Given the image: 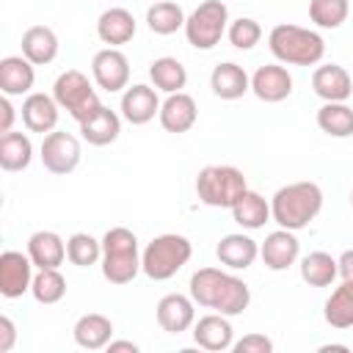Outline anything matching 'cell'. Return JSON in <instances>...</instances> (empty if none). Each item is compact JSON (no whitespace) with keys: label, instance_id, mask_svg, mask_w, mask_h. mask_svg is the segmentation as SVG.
Returning <instances> with one entry per match:
<instances>
[{"label":"cell","instance_id":"45","mask_svg":"<svg viewBox=\"0 0 353 353\" xmlns=\"http://www.w3.org/2000/svg\"><path fill=\"white\" fill-rule=\"evenodd\" d=\"M350 207H353V190H350Z\"/></svg>","mask_w":353,"mask_h":353},{"label":"cell","instance_id":"31","mask_svg":"<svg viewBox=\"0 0 353 353\" xmlns=\"http://www.w3.org/2000/svg\"><path fill=\"white\" fill-rule=\"evenodd\" d=\"M185 11L174 0H157L146 8V28L157 36H171L176 30H185Z\"/></svg>","mask_w":353,"mask_h":353},{"label":"cell","instance_id":"13","mask_svg":"<svg viewBox=\"0 0 353 353\" xmlns=\"http://www.w3.org/2000/svg\"><path fill=\"white\" fill-rule=\"evenodd\" d=\"M154 317H157V323H160V328H163L165 334L179 336V334H185L188 328H193V323H196V301L190 298V292H188V295H182V292H168V295H163V298L157 301Z\"/></svg>","mask_w":353,"mask_h":353},{"label":"cell","instance_id":"7","mask_svg":"<svg viewBox=\"0 0 353 353\" xmlns=\"http://www.w3.org/2000/svg\"><path fill=\"white\" fill-rule=\"evenodd\" d=\"M52 97L61 105V110H66L77 124H83L85 119H91L102 102L91 85V80L80 72V69H66L55 77L52 83Z\"/></svg>","mask_w":353,"mask_h":353},{"label":"cell","instance_id":"34","mask_svg":"<svg viewBox=\"0 0 353 353\" xmlns=\"http://www.w3.org/2000/svg\"><path fill=\"white\" fill-rule=\"evenodd\" d=\"M317 127L331 138L353 135V108L347 102H323L317 110Z\"/></svg>","mask_w":353,"mask_h":353},{"label":"cell","instance_id":"28","mask_svg":"<svg viewBox=\"0 0 353 353\" xmlns=\"http://www.w3.org/2000/svg\"><path fill=\"white\" fill-rule=\"evenodd\" d=\"M232 218L240 229H248V232H256L262 229L270 218V201L262 199L256 190H245L234 204H232Z\"/></svg>","mask_w":353,"mask_h":353},{"label":"cell","instance_id":"38","mask_svg":"<svg viewBox=\"0 0 353 353\" xmlns=\"http://www.w3.org/2000/svg\"><path fill=\"white\" fill-rule=\"evenodd\" d=\"M226 39L234 50H254L262 39V25L251 17H237L229 22V30H226Z\"/></svg>","mask_w":353,"mask_h":353},{"label":"cell","instance_id":"30","mask_svg":"<svg viewBox=\"0 0 353 353\" xmlns=\"http://www.w3.org/2000/svg\"><path fill=\"white\" fill-rule=\"evenodd\" d=\"M149 80L157 91L176 94L188 85V69L182 66V61H176L171 55H163V58H154L149 63Z\"/></svg>","mask_w":353,"mask_h":353},{"label":"cell","instance_id":"19","mask_svg":"<svg viewBox=\"0 0 353 353\" xmlns=\"http://www.w3.org/2000/svg\"><path fill=\"white\" fill-rule=\"evenodd\" d=\"M215 256L223 268L229 270H248L256 256H259V243L251 237V234H243V232H232V234H223L215 245Z\"/></svg>","mask_w":353,"mask_h":353},{"label":"cell","instance_id":"17","mask_svg":"<svg viewBox=\"0 0 353 353\" xmlns=\"http://www.w3.org/2000/svg\"><path fill=\"white\" fill-rule=\"evenodd\" d=\"M312 91L323 102H347L353 94V77L339 63H323L312 72Z\"/></svg>","mask_w":353,"mask_h":353},{"label":"cell","instance_id":"20","mask_svg":"<svg viewBox=\"0 0 353 353\" xmlns=\"http://www.w3.org/2000/svg\"><path fill=\"white\" fill-rule=\"evenodd\" d=\"M193 342L201 350L221 353V350H229L234 345V328H232L226 314L212 312V314H204L193 323Z\"/></svg>","mask_w":353,"mask_h":353},{"label":"cell","instance_id":"29","mask_svg":"<svg viewBox=\"0 0 353 353\" xmlns=\"http://www.w3.org/2000/svg\"><path fill=\"white\" fill-rule=\"evenodd\" d=\"M33 163V143L28 132H6L0 135V168L3 171H25Z\"/></svg>","mask_w":353,"mask_h":353},{"label":"cell","instance_id":"33","mask_svg":"<svg viewBox=\"0 0 353 353\" xmlns=\"http://www.w3.org/2000/svg\"><path fill=\"white\" fill-rule=\"evenodd\" d=\"M301 279L309 284V287H331L334 279L339 276V265L331 254L325 251H312L301 259Z\"/></svg>","mask_w":353,"mask_h":353},{"label":"cell","instance_id":"9","mask_svg":"<svg viewBox=\"0 0 353 353\" xmlns=\"http://www.w3.org/2000/svg\"><path fill=\"white\" fill-rule=\"evenodd\" d=\"M39 157H41V165H44L50 174L66 176V174H72V171L80 165L83 149H80V141H77L72 132L52 130V132H47V135L41 138Z\"/></svg>","mask_w":353,"mask_h":353},{"label":"cell","instance_id":"36","mask_svg":"<svg viewBox=\"0 0 353 353\" xmlns=\"http://www.w3.org/2000/svg\"><path fill=\"white\" fill-rule=\"evenodd\" d=\"M66 259L77 268H91L102 259V240H97L88 232H74L66 240Z\"/></svg>","mask_w":353,"mask_h":353},{"label":"cell","instance_id":"10","mask_svg":"<svg viewBox=\"0 0 353 353\" xmlns=\"http://www.w3.org/2000/svg\"><path fill=\"white\" fill-rule=\"evenodd\" d=\"M91 77L94 83L108 91L119 94L130 85V61L119 47H105L91 58Z\"/></svg>","mask_w":353,"mask_h":353},{"label":"cell","instance_id":"16","mask_svg":"<svg viewBox=\"0 0 353 353\" xmlns=\"http://www.w3.org/2000/svg\"><path fill=\"white\" fill-rule=\"evenodd\" d=\"M58 116H61V105L55 102L52 94H41V91H30L22 99V124L28 127V132H52L58 127Z\"/></svg>","mask_w":353,"mask_h":353},{"label":"cell","instance_id":"8","mask_svg":"<svg viewBox=\"0 0 353 353\" xmlns=\"http://www.w3.org/2000/svg\"><path fill=\"white\" fill-rule=\"evenodd\" d=\"M229 30V8L223 0L199 3L185 19V39L193 50H212Z\"/></svg>","mask_w":353,"mask_h":353},{"label":"cell","instance_id":"35","mask_svg":"<svg viewBox=\"0 0 353 353\" xmlns=\"http://www.w3.org/2000/svg\"><path fill=\"white\" fill-rule=\"evenodd\" d=\"M30 295L44 303V306H52L58 303L63 295H66V279L58 268H44V270H36L33 276V284H30Z\"/></svg>","mask_w":353,"mask_h":353},{"label":"cell","instance_id":"14","mask_svg":"<svg viewBox=\"0 0 353 353\" xmlns=\"http://www.w3.org/2000/svg\"><path fill=\"white\" fill-rule=\"evenodd\" d=\"M251 91L259 102H284L292 94V74L284 63H265L251 74Z\"/></svg>","mask_w":353,"mask_h":353},{"label":"cell","instance_id":"25","mask_svg":"<svg viewBox=\"0 0 353 353\" xmlns=\"http://www.w3.org/2000/svg\"><path fill=\"white\" fill-rule=\"evenodd\" d=\"M58 36L52 28L47 25H30L22 33V55L33 63V66H44L52 63L58 58Z\"/></svg>","mask_w":353,"mask_h":353},{"label":"cell","instance_id":"37","mask_svg":"<svg viewBox=\"0 0 353 353\" xmlns=\"http://www.w3.org/2000/svg\"><path fill=\"white\" fill-rule=\"evenodd\" d=\"M350 14L347 0H309V19L323 30H336Z\"/></svg>","mask_w":353,"mask_h":353},{"label":"cell","instance_id":"39","mask_svg":"<svg viewBox=\"0 0 353 353\" xmlns=\"http://www.w3.org/2000/svg\"><path fill=\"white\" fill-rule=\"evenodd\" d=\"M234 353H270L273 350V339H268L265 334H245L243 339H237L232 345Z\"/></svg>","mask_w":353,"mask_h":353},{"label":"cell","instance_id":"3","mask_svg":"<svg viewBox=\"0 0 353 353\" xmlns=\"http://www.w3.org/2000/svg\"><path fill=\"white\" fill-rule=\"evenodd\" d=\"M273 58L284 66H314L325 55V39L317 30L281 22L268 33Z\"/></svg>","mask_w":353,"mask_h":353},{"label":"cell","instance_id":"40","mask_svg":"<svg viewBox=\"0 0 353 353\" xmlns=\"http://www.w3.org/2000/svg\"><path fill=\"white\" fill-rule=\"evenodd\" d=\"M14 119H17V108L11 105V97L3 94V99H0V135L14 130Z\"/></svg>","mask_w":353,"mask_h":353},{"label":"cell","instance_id":"18","mask_svg":"<svg viewBox=\"0 0 353 353\" xmlns=\"http://www.w3.org/2000/svg\"><path fill=\"white\" fill-rule=\"evenodd\" d=\"M157 119H160V127H163L165 132L182 135V132H188V130L196 124V119H199V105H196V99H193L190 94L176 91V94H168V97L163 99Z\"/></svg>","mask_w":353,"mask_h":353},{"label":"cell","instance_id":"15","mask_svg":"<svg viewBox=\"0 0 353 353\" xmlns=\"http://www.w3.org/2000/svg\"><path fill=\"white\" fill-rule=\"evenodd\" d=\"M259 256H262V262H265V268L268 270H287V268H292L295 262H298V256H301V243H298V237H295V232H290V229H276V232H270L262 243H259Z\"/></svg>","mask_w":353,"mask_h":353},{"label":"cell","instance_id":"41","mask_svg":"<svg viewBox=\"0 0 353 353\" xmlns=\"http://www.w3.org/2000/svg\"><path fill=\"white\" fill-rule=\"evenodd\" d=\"M14 342H17V325L11 317L3 314L0 317V353H8L14 347Z\"/></svg>","mask_w":353,"mask_h":353},{"label":"cell","instance_id":"6","mask_svg":"<svg viewBox=\"0 0 353 353\" xmlns=\"http://www.w3.org/2000/svg\"><path fill=\"white\" fill-rule=\"evenodd\" d=\"M248 190L245 174L234 165H204L196 176V196L207 207L232 210V204Z\"/></svg>","mask_w":353,"mask_h":353},{"label":"cell","instance_id":"5","mask_svg":"<svg viewBox=\"0 0 353 353\" xmlns=\"http://www.w3.org/2000/svg\"><path fill=\"white\" fill-rule=\"evenodd\" d=\"M193 256V243L185 234L165 232L146 243L141 251V273L152 281H168L174 279Z\"/></svg>","mask_w":353,"mask_h":353},{"label":"cell","instance_id":"44","mask_svg":"<svg viewBox=\"0 0 353 353\" xmlns=\"http://www.w3.org/2000/svg\"><path fill=\"white\" fill-rule=\"evenodd\" d=\"M328 350H342V353H345V350H350V347H347V345H336V342H334V345H320V353H328Z\"/></svg>","mask_w":353,"mask_h":353},{"label":"cell","instance_id":"43","mask_svg":"<svg viewBox=\"0 0 353 353\" xmlns=\"http://www.w3.org/2000/svg\"><path fill=\"white\" fill-rule=\"evenodd\" d=\"M141 347L132 339H110L108 342V353H138Z\"/></svg>","mask_w":353,"mask_h":353},{"label":"cell","instance_id":"2","mask_svg":"<svg viewBox=\"0 0 353 353\" xmlns=\"http://www.w3.org/2000/svg\"><path fill=\"white\" fill-rule=\"evenodd\" d=\"M323 210V190L317 182H290L279 188L270 199V218L290 232L306 229Z\"/></svg>","mask_w":353,"mask_h":353},{"label":"cell","instance_id":"22","mask_svg":"<svg viewBox=\"0 0 353 353\" xmlns=\"http://www.w3.org/2000/svg\"><path fill=\"white\" fill-rule=\"evenodd\" d=\"M210 88H212V94H215L218 99L234 102V99H240L243 94L251 91V77H248V72H245L240 63L223 61V63H218V66L212 69V74H210Z\"/></svg>","mask_w":353,"mask_h":353},{"label":"cell","instance_id":"12","mask_svg":"<svg viewBox=\"0 0 353 353\" xmlns=\"http://www.w3.org/2000/svg\"><path fill=\"white\" fill-rule=\"evenodd\" d=\"M160 97H157V88L154 85H146V83H135V85H127L121 91V102H119V110H121V119L127 124H149L157 113H160Z\"/></svg>","mask_w":353,"mask_h":353},{"label":"cell","instance_id":"4","mask_svg":"<svg viewBox=\"0 0 353 353\" xmlns=\"http://www.w3.org/2000/svg\"><path fill=\"white\" fill-rule=\"evenodd\" d=\"M105 281L121 287L130 284L141 273V251L138 237L127 226H113L102 234V259H99Z\"/></svg>","mask_w":353,"mask_h":353},{"label":"cell","instance_id":"11","mask_svg":"<svg viewBox=\"0 0 353 353\" xmlns=\"http://www.w3.org/2000/svg\"><path fill=\"white\" fill-rule=\"evenodd\" d=\"M33 259L22 251H3L0 254V295L3 298H22L25 292H30L33 284Z\"/></svg>","mask_w":353,"mask_h":353},{"label":"cell","instance_id":"21","mask_svg":"<svg viewBox=\"0 0 353 353\" xmlns=\"http://www.w3.org/2000/svg\"><path fill=\"white\" fill-rule=\"evenodd\" d=\"M135 30H138V22H135L132 11H127L121 6H113V8L102 11L99 19H97V36L108 47H121V44L132 41Z\"/></svg>","mask_w":353,"mask_h":353},{"label":"cell","instance_id":"24","mask_svg":"<svg viewBox=\"0 0 353 353\" xmlns=\"http://www.w3.org/2000/svg\"><path fill=\"white\" fill-rule=\"evenodd\" d=\"M28 256L33 259L36 270L44 268H61L66 259V243L58 232L50 229H39L28 237Z\"/></svg>","mask_w":353,"mask_h":353},{"label":"cell","instance_id":"46","mask_svg":"<svg viewBox=\"0 0 353 353\" xmlns=\"http://www.w3.org/2000/svg\"><path fill=\"white\" fill-rule=\"evenodd\" d=\"M152 3H157V0H152Z\"/></svg>","mask_w":353,"mask_h":353},{"label":"cell","instance_id":"26","mask_svg":"<svg viewBox=\"0 0 353 353\" xmlns=\"http://www.w3.org/2000/svg\"><path fill=\"white\" fill-rule=\"evenodd\" d=\"M72 336L83 350H102L113 339V323H110V317H105L99 312H88V314L77 317Z\"/></svg>","mask_w":353,"mask_h":353},{"label":"cell","instance_id":"1","mask_svg":"<svg viewBox=\"0 0 353 353\" xmlns=\"http://www.w3.org/2000/svg\"><path fill=\"white\" fill-rule=\"evenodd\" d=\"M188 292L196 301V306L221 312L226 317L243 314L248 309V303H251L248 284L240 276H234L229 270H221V268H199L190 276Z\"/></svg>","mask_w":353,"mask_h":353},{"label":"cell","instance_id":"27","mask_svg":"<svg viewBox=\"0 0 353 353\" xmlns=\"http://www.w3.org/2000/svg\"><path fill=\"white\" fill-rule=\"evenodd\" d=\"M80 135L91 146H110L121 135V113L102 105L91 119H85L80 124Z\"/></svg>","mask_w":353,"mask_h":353},{"label":"cell","instance_id":"42","mask_svg":"<svg viewBox=\"0 0 353 353\" xmlns=\"http://www.w3.org/2000/svg\"><path fill=\"white\" fill-rule=\"evenodd\" d=\"M336 265H339V276H342L345 281H353V248L342 251V254L336 256Z\"/></svg>","mask_w":353,"mask_h":353},{"label":"cell","instance_id":"32","mask_svg":"<svg viewBox=\"0 0 353 353\" xmlns=\"http://www.w3.org/2000/svg\"><path fill=\"white\" fill-rule=\"evenodd\" d=\"M323 317L331 328H353V281L342 279V284L334 287L323 306Z\"/></svg>","mask_w":353,"mask_h":353},{"label":"cell","instance_id":"23","mask_svg":"<svg viewBox=\"0 0 353 353\" xmlns=\"http://www.w3.org/2000/svg\"><path fill=\"white\" fill-rule=\"evenodd\" d=\"M36 83V69L25 55H6L0 61V91L8 97L30 94Z\"/></svg>","mask_w":353,"mask_h":353}]
</instances>
